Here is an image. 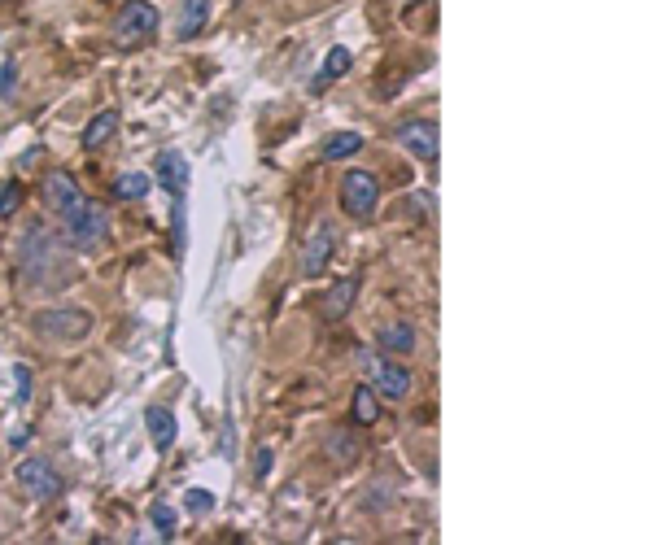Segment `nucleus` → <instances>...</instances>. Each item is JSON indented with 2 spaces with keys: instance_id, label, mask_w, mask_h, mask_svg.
Wrapping results in <instances>:
<instances>
[{
  "instance_id": "obj_12",
  "label": "nucleus",
  "mask_w": 655,
  "mask_h": 545,
  "mask_svg": "<svg viewBox=\"0 0 655 545\" xmlns=\"http://www.w3.org/2000/svg\"><path fill=\"white\" fill-rule=\"evenodd\" d=\"M415 345H420V336H415L411 323H385L376 332V349H385V354H393V358L415 354Z\"/></svg>"
},
{
  "instance_id": "obj_10",
  "label": "nucleus",
  "mask_w": 655,
  "mask_h": 545,
  "mask_svg": "<svg viewBox=\"0 0 655 545\" xmlns=\"http://www.w3.org/2000/svg\"><path fill=\"white\" fill-rule=\"evenodd\" d=\"M49 262H53V236L35 223L27 240H22V266H27L31 280H40V271H49Z\"/></svg>"
},
{
  "instance_id": "obj_8",
  "label": "nucleus",
  "mask_w": 655,
  "mask_h": 545,
  "mask_svg": "<svg viewBox=\"0 0 655 545\" xmlns=\"http://www.w3.org/2000/svg\"><path fill=\"white\" fill-rule=\"evenodd\" d=\"M153 184H162L171 192V201H180L188 192V157L180 149H162L158 162H153Z\"/></svg>"
},
{
  "instance_id": "obj_4",
  "label": "nucleus",
  "mask_w": 655,
  "mask_h": 545,
  "mask_svg": "<svg viewBox=\"0 0 655 545\" xmlns=\"http://www.w3.org/2000/svg\"><path fill=\"white\" fill-rule=\"evenodd\" d=\"M18 484H22V493H27L31 502H57L66 493V480H62V471H57L49 458H22L18 463Z\"/></svg>"
},
{
  "instance_id": "obj_15",
  "label": "nucleus",
  "mask_w": 655,
  "mask_h": 545,
  "mask_svg": "<svg viewBox=\"0 0 655 545\" xmlns=\"http://www.w3.org/2000/svg\"><path fill=\"white\" fill-rule=\"evenodd\" d=\"M145 428H149V436H153V445H158V450H171L180 423H175V415L166 406H149L145 410Z\"/></svg>"
},
{
  "instance_id": "obj_17",
  "label": "nucleus",
  "mask_w": 655,
  "mask_h": 545,
  "mask_svg": "<svg viewBox=\"0 0 655 545\" xmlns=\"http://www.w3.org/2000/svg\"><path fill=\"white\" fill-rule=\"evenodd\" d=\"M114 131H118V109H101V114H97V118H92V123H88V127H83V136H79V144H83V149H88V153H97V149H101V144H105V140H110V136H114Z\"/></svg>"
},
{
  "instance_id": "obj_5",
  "label": "nucleus",
  "mask_w": 655,
  "mask_h": 545,
  "mask_svg": "<svg viewBox=\"0 0 655 545\" xmlns=\"http://www.w3.org/2000/svg\"><path fill=\"white\" fill-rule=\"evenodd\" d=\"M35 332L49 336V341H66L75 345L92 332V314L79 310V306H57V310H40L35 314Z\"/></svg>"
},
{
  "instance_id": "obj_13",
  "label": "nucleus",
  "mask_w": 655,
  "mask_h": 545,
  "mask_svg": "<svg viewBox=\"0 0 655 545\" xmlns=\"http://www.w3.org/2000/svg\"><path fill=\"white\" fill-rule=\"evenodd\" d=\"M354 297H359V280H354V275H345V280H337V284L328 288V297H324V319H328V323L345 319V314H350V306H354Z\"/></svg>"
},
{
  "instance_id": "obj_26",
  "label": "nucleus",
  "mask_w": 655,
  "mask_h": 545,
  "mask_svg": "<svg viewBox=\"0 0 655 545\" xmlns=\"http://www.w3.org/2000/svg\"><path fill=\"white\" fill-rule=\"evenodd\" d=\"M14 375H18V402H31V371L14 367Z\"/></svg>"
},
{
  "instance_id": "obj_25",
  "label": "nucleus",
  "mask_w": 655,
  "mask_h": 545,
  "mask_svg": "<svg viewBox=\"0 0 655 545\" xmlns=\"http://www.w3.org/2000/svg\"><path fill=\"white\" fill-rule=\"evenodd\" d=\"M18 70H14V62H5V66H0V96H5V101H9V96H14L18 92Z\"/></svg>"
},
{
  "instance_id": "obj_16",
  "label": "nucleus",
  "mask_w": 655,
  "mask_h": 545,
  "mask_svg": "<svg viewBox=\"0 0 655 545\" xmlns=\"http://www.w3.org/2000/svg\"><path fill=\"white\" fill-rule=\"evenodd\" d=\"M75 197H79V184H75V179H70L66 171H53L49 179H44V205H49L53 214H62Z\"/></svg>"
},
{
  "instance_id": "obj_22",
  "label": "nucleus",
  "mask_w": 655,
  "mask_h": 545,
  "mask_svg": "<svg viewBox=\"0 0 655 545\" xmlns=\"http://www.w3.org/2000/svg\"><path fill=\"white\" fill-rule=\"evenodd\" d=\"M22 197H27V192H22L18 179L0 184V218H14V214H18V205H22Z\"/></svg>"
},
{
  "instance_id": "obj_11",
  "label": "nucleus",
  "mask_w": 655,
  "mask_h": 545,
  "mask_svg": "<svg viewBox=\"0 0 655 545\" xmlns=\"http://www.w3.org/2000/svg\"><path fill=\"white\" fill-rule=\"evenodd\" d=\"M210 27V0H180V18H175V40H197Z\"/></svg>"
},
{
  "instance_id": "obj_1",
  "label": "nucleus",
  "mask_w": 655,
  "mask_h": 545,
  "mask_svg": "<svg viewBox=\"0 0 655 545\" xmlns=\"http://www.w3.org/2000/svg\"><path fill=\"white\" fill-rule=\"evenodd\" d=\"M57 223H62V240L70 253H97L110 240V210L101 201L83 197V192L57 214Z\"/></svg>"
},
{
  "instance_id": "obj_24",
  "label": "nucleus",
  "mask_w": 655,
  "mask_h": 545,
  "mask_svg": "<svg viewBox=\"0 0 655 545\" xmlns=\"http://www.w3.org/2000/svg\"><path fill=\"white\" fill-rule=\"evenodd\" d=\"M210 506H214V498L206 489H188V511H193V515H206Z\"/></svg>"
},
{
  "instance_id": "obj_3",
  "label": "nucleus",
  "mask_w": 655,
  "mask_h": 545,
  "mask_svg": "<svg viewBox=\"0 0 655 545\" xmlns=\"http://www.w3.org/2000/svg\"><path fill=\"white\" fill-rule=\"evenodd\" d=\"M367 375H372V389L380 397H389V402H402V397H411V371L402 367V362H393V354L385 349H359Z\"/></svg>"
},
{
  "instance_id": "obj_18",
  "label": "nucleus",
  "mask_w": 655,
  "mask_h": 545,
  "mask_svg": "<svg viewBox=\"0 0 655 545\" xmlns=\"http://www.w3.org/2000/svg\"><path fill=\"white\" fill-rule=\"evenodd\" d=\"M359 149H363V136H359V131H332V136H324V144H319L324 162H345V157H354Z\"/></svg>"
},
{
  "instance_id": "obj_6",
  "label": "nucleus",
  "mask_w": 655,
  "mask_h": 545,
  "mask_svg": "<svg viewBox=\"0 0 655 545\" xmlns=\"http://www.w3.org/2000/svg\"><path fill=\"white\" fill-rule=\"evenodd\" d=\"M380 205V184L372 171H345L341 175V210L350 218H372Z\"/></svg>"
},
{
  "instance_id": "obj_27",
  "label": "nucleus",
  "mask_w": 655,
  "mask_h": 545,
  "mask_svg": "<svg viewBox=\"0 0 655 545\" xmlns=\"http://www.w3.org/2000/svg\"><path fill=\"white\" fill-rule=\"evenodd\" d=\"M271 476V450H258V480Z\"/></svg>"
},
{
  "instance_id": "obj_7",
  "label": "nucleus",
  "mask_w": 655,
  "mask_h": 545,
  "mask_svg": "<svg viewBox=\"0 0 655 545\" xmlns=\"http://www.w3.org/2000/svg\"><path fill=\"white\" fill-rule=\"evenodd\" d=\"M398 149H407L411 157H420V162H437V153H442V131H437V123H428V118H420V123H407L398 127Z\"/></svg>"
},
{
  "instance_id": "obj_19",
  "label": "nucleus",
  "mask_w": 655,
  "mask_h": 545,
  "mask_svg": "<svg viewBox=\"0 0 655 545\" xmlns=\"http://www.w3.org/2000/svg\"><path fill=\"white\" fill-rule=\"evenodd\" d=\"M376 419H380L376 389H372V384H359V389H354V423H359V428H372Z\"/></svg>"
},
{
  "instance_id": "obj_20",
  "label": "nucleus",
  "mask_w": 655,
  "mask_h": 545,
  "mask_svg": "<svg viewBox=\"0 0 655 545\" xmlns=\"http://www.w3.org/2000/svg\"><path fill=\"white\" fill-rule=\"evenodd\" d=\"M149 175H140V171H127V175H118L114 179V201H140V197H149Z\"/></svg>"
},
{
  "instance_id": "obj_2",
  "label": "nucleus",
  "mask_w": 655,
  "mask_h": 545,
  "mask_svg": "<svg viewBox=\"0 0 655 545\" xmlns=\"http://www.w3.org/2000/svg\"><path fill=\"white\" fill-rule=\"evenodd\" d=\"M162 27V9L153 0H127L114 18V44L118 48H140L149 44Z\"/></svg>"
},
{
  "instance_id": "obj_14",
  "label": "nucleus",
  "mask_w": 655,
  "mask_h": 545,
  "mask_svg": "<svg viewBox=\"0 0 655 545\" xmlns=\"http://www.w3.org/2000/svg\"><path fill=\"white\" fill-rule=\"evenodd\" d=\"M350 66H354V53H350V48H345V44L328 48V57H324V66H319V75H315V83H311V92H328L332 83H337Z\"/></svg>"
},
{
  "instance_id": "obj_23",
  "label": "nucleus",
  "mask_w": 655,
  "mask_h": 545,
  "mask_svg": "<svg viewBox=\"0 0 655 545\" xmlns=\"http://www.w3.org/2000/svg\"><path fill=\"white\" fill-rule=\"evenodd\" d=\"M149 515H153V528H158V537H162V541H171V537H175V511H171V506H162V502H158Z\"/></svg>"
},
{
  "instance_id": "obj_9",
  "label": "nucleus",
  "mask_w": 655,
  "mask_h": 545,
  "mask_svg": "<svg viewBox=\"0 0 655 545\" xmlns=\"http://www.w3.org/2000/svg\"><path fill=\"white\" fill-rule=\"evenodd\" d=\"M332 249H337V236H332L328 223H315L311 240H306L302 249V275H311V280H319L324 275V266L332 262Z\"/></svg>"
},
{
  "instance_id": "obj_21",
  "label": "nucleus",
  "mask_w": 655,
  "mask_h": 545,
  "mask_svg": "<svg viewBox=\"0 0 655 545\" xmlns=\"http://www.w3.org/2000/svg\"><path fill=\"white\" fill-rule=\"evenodd\" d=\"M328 454L337 458V463H354V458H359V441H354L350 432H337V436H328Z\"/></svg>"
}]
</instances>
